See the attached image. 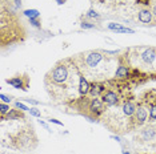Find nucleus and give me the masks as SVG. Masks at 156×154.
Segmentation results:
<instances>
[{
  "label": "nucleus",
  "mask_w": 156,
  "mask_h": 154,
  "mask_svg": "<svg viewBox=\"0 0 156 154\" xmlns=\"http://www.w3.org/2000/svg\"><path fill=\"white\" fill-rule=\"evenodd\" d=\"M16 108H20V110H29L26 105H23L21 102H16Z\"/></svg>",
  "instance_id": "23"
},
{
  "label": "nucleus",
  "mask_w": 156,
  "mask_h": 154,
  "mask_svg": "<svg viewBox=\"0 0 156 154\" xmlns=\"http://www.w3.org/2000/svg\"><path fill=\"white\" fill-rule=\"evenodd\" d=\"M128 76V68L124 65H119V68L116 69L115 72V77H118V78H124V77Z\"/></svg>",
  "instance_id": "13"
},
{
  "label": "nucleus",
  "mask_w": 156,
  "mask_h": 154,
  "mask_svg": "<svg viewBox=\"0 0 156 154\" xmlns=\"http://www.w3.org/2000/svg\"><path fill=\"white\" fill-rule=\"evenodd\" d=\"M27 102H31V104H38V101H35V100H31V98H28V100H27Z\"/></svg>",
  "instance_id": "28"
},
{
  "label": "nucleus",
  "mask_w": 156,
  "mask_h": 154,
  "mask_svg": "<svg viewBox=\"0 0 156 154\" xmlns=\"http://www.w3.org/2000/svg\"><path fill=\"white\" fill-rule=\"evenodd\" d=\"M24 15L27 17H29V19H38L40 16L38 9H27V11H24Z\"/></svg>",
  "instance_id": "16"
},
{
  "label": "nucleus",
  "mask_w": 156,
  "mask_h": 154,
  "mask_svg": "<svg viewBox=\"0 0 156 154\" xmlns=\"http://www.w3.org/2000/svg\"><path fill=\"white\" fill-rule=\"evenodd\" d=\"M116 1H119V3H123V1H125V0H116Z\"/></svg>",
  "instance_id": "31"
},
{
  "label": "nucleus",
  "mask_w": 156,
  "mask_h": 154,
  "mask_svg": "<svg viewBox=\"0 0 156 154\" xmlns=\"http://www.w3.org/2000/svg\"><path fill=\"white\" fill-rule=\"evenodd\" d=\"M83 56V69L84 72L95 76V72H98L100 69V64L104 61V56L98 51H91L87 52Z\"/></svg>",
  "instance_id": "1"
},
{
  "label": "nucleus",
  "mask_w": 156,
  "mask_h": 154,
  "mask_svg": "<svg viewBox=\"0 0 156 154\" xmlns=\"http://www.w3.org/2000/svg\"><path fill=\"white\" fill-rule=\"evenodd\" d=\"M108 28H110L111 31L116 32V33H133V29L123 27L121 24H118V23H110L108 24Z\"/></svg>",
  "instance_id": "5"
},
{
  "label": "nucleus",
  "mask_w": 156,
  "mask_h": 154,
  "mask_svg": "<svg viewBox=\"0 0 156 154\" xmlns=\"http://www.w3.org/2000/svg\"><path fill=\"white\" fill-rule=\"evenodd\" d=\"M103 109H104L103 101H100L99 98H93V100L90 102V110L92 112V113L99 114V113H101V112H103Z\"/></svg>",
  "instance_id": "8"
},
{
  "label": "nucleus",
  "mask_w": 156,
  "mask_h": 154,
  "mask_svg": "<svg viewBox=\"0 0 156 154\" xmlns=\"http://www.w3.org/2000/svg\"><path fill=\"white\" fill-rule=\"evenodd\" d=\"M7 83H8L9 85H12L14 88L23 89V90H27V86H28V84L23 83V78H21V77H15V78H11V80H7Z\"/></svg>",
  "instance_id": "9"
},
{
  "label": "nucleus",
  "mask_w": 156,
  "mask_h": 154,
  "mask_svg": "<svg viewBox=\"0 0 156 154\" xmlns=\"http://www.w3.org/2000/svg\"><path fill=\"white\" fill-rule=\"evenodd\" d=\"M142 138L144 141H151L155 138V130L152 128H147L142 131Z\"/></svg>",
  "instance_id": "11"
},
{
  "label": "nucleus",
  "mask_w": 156,
  "mask_h": 154,
  "mask_svg": "<svg viewBox=\"0 0 156 154\" xmlns=\"http://www.w3.org/2000/svg\"><path fill=\"white\" fill-rule=\"evenodd\" d=\"M152 13H153V16L156 17V4H155V6L152 7Z\"/></svg>",
  "instance_id": "27"
},
{
  "label": "nucleus",
  "mask_w": 156,
  "mask_h": 154,
  "mask_svg": "<svg viewBox=\"0 0 156 154\" xmlns=\"http://www.w3.org/2000/svg\"><path fill=\"white\" fill-rule=\"evenodd\" d=\"M0 98H1L4 102H11V97H7L6 94H0Z\"/></svg>",
  "instance_id": "24"
},
{
  "label": "nucleus",
  "mask_w": 156,
  "mask_h": 154,
  "mask_svg": "<svg viewBox=\"0 0 156 154\" xmlns=\"http://www.w3.org/2000/svg\"><path fill=\"white\" fill-rule=\"evenodd\" d=\"M49 122H53V124H56V125H61V122H60V121L55 120V118H51V120H49Z\"/></svg>",
  "instance_id": "26"
},
{
  "label": "nucleus",
  "mask_w": 156,
  "mask_h": 154,
  "mask_svg": "<svg viewBox=\"0 0 156 154\" xmlns=\"http://www.w3.org/2000/svg\"><path fill=\"white\" fill-rule=\"evenodd\" d=\"M29 113H31L32 116H35V117H40V112H39L38 109H29Z\"/></svg>",
  "instance_id": "22"
},
{
  "label": "nucleus",
  "mask_w": 156,
  "mask_h": 154,
  "mask_svg": "<svg viewBox=\"0 0 156 154\" xmlns=\"http://www.w3.org/2000/svg\"><path fill=\"white\" fill-rule=\"evenodd\" d=\"M150 120L151 121H156V105H153L151 108V113H150Z\"/></svg>",
  "instance_id": "17"
},
{
  "label": "nucleus",
  "mask_w": 156,
  "mask_h": 154,
  "mask_svg": "<svg viewBox=\"0 0 156 154\" xmlns=\"http://www.w3.org/2000/svg\"><path fill=\"white\" fill-rule=\"evenodd\" d=\"M139 4H145V6H148L150 4V0H137Z\"/></svg>",
  "instance_id": "25"
},
{
  "label": "nucleus",
  "mask_w": 156,
  "mask_h": 154,
  "mask_svg": "<svg viewBox=\"0 0 156 154\" xmlns=\"http://www.w3.org/2000/svg\"><path fill=\"white\" fill-rule=\"evenodd\" d=\"M29 23L33 27H36V28H40V23L38 21V19H29Z\"/></svg>",
  "instance_id": "20"
},
{
  "label": "nucleus",
  "mask_w": 156,
  "mask_h": 154,
  "mask_svg": "<svg viewBox=\"0 0 156 154\" xmlns=\"http://www.w3.org/2000/svg\"><path fill=\"white\" fill-rule=\"evenodd\" d=\"M123 154H131V153H128V151H124V153H123Z\"/></svg>",
  "instance_id": "32"
},
{
  "label": "nucleus",
  "mask_w": 156,
  "mask_h": 154,
  "mask_svg": "<svg viewBox=\"0 0 156 154\" xmlns=\"http://www.w3.org/2000/svg\"><path fill=\"white\" fill-rule=\"evenodd\" d=\"M0 109H1V114H6L7 112L9 110V106H7L6 104H1V105H0Z\"/></svg>",
  "instance_id": "21"
},
{
  "label": "nucleus",
  "mask_w": 156,
  "mask_h": 154,
  "mask_svg": "<svg viewBox=\"0 0 156 154\" xmlns=\"http://www.w3.org/2000/svg\"><path fill=\"white\" fill-rule=\"evenodd\" d=\"M135 105H133L132 102H125L124 106H123V113L125 114V116H132V114H135Z\"/></svg>",
  "instance_id": "14"
},
{
  "label": "nucleus",
  "mask_w": 156,
  "mask_h": 154,
  "mask_svg": "<svg viewBox=\"0 0 156 154\" xmlns=\"http://www.w3.org/2000/svg\"><path fill=\"white\" fill-rule=\"evenodd\" d=\"M140 59L145 65H153L156 61V48H145L140 54Z\"/></svg>",
  "instance_id": "3"
},
{
  "label": "nucleus",
  "mask_w": 156,
  "mask_h": 154,
  "mask_svg": "<svg viewBox=\"0 0 156 154\" xmlns=\"http://www.w3.org/2000/svg\"><path fill=\"white\" fill-rule=\"evenodd\" d=\"M81 28L91 29V28H95V25H93V24H91V23H88V21H83V23H81Z\"/></svg>",
  "instance_id": "18"
},
{
  "label": "nucleus",
  "mask_w": 156,
  "mask_h": 154,
  "mask_svg": "<svg viewBox=\"0 0 156 154\" xmlns=\"http://www.w3.org/2000/svg\"><path fill=\"white\" fill-rule=\"evenodd\" d=\"M14 1H16L17 6H21V0H14Z\"/></svg>",
  "instance_id": "29"
},
{
  "label": "nucleus",
  "mask_w": 156,
  "mask_h": 154,
  "mask_svg": "<svg viewBox=\"0 0 156 154\" xmlns=\"http://www.w3.org/2000/svg\"><path fill=\"white\" fill-rule=\"evenodd\" d=\"M101 101L104 104H108V105H115L118 102V94L113 90H107L103 93V97H101Z\"/></svg>",
  "instance_id": "4"
},
{
  "label": "nucleus",
  "mask_w": 156,
  "mask_h": 154,
  "mask_svg": "<svg viewBox=\"0 0 156 154\" xmlns=\"http://www.w3.org/2000/svg\"><path fill=\"white\" fill-rule=\"evenodd\" d=\"M47 77H49V80L55 84H64L69 78L68 68L64 64H58L55 68L49 72V74Z\"/></svg>",
  "instance_id": "2"
},
{
  "label": "nucleus",
  "mask_w": 156,
  "mask_h": 154,
  "mask_svg": "<svg viewBox=\"0 0 156 154\" xmlns=\"http://www.w3.org/2000/svg\"><path fill=\"white\" fill-rule=\"evenodd\" d=\"M135 120H136V122H137L139 125L145 122V120H147V110H145L143 106L136 108V110H135Z\"/></svg>",
  "instance_id": "6"
},
{
  "label": "nucleus",
  "mask_w": 156,
  "mask_h": 154,
  "mask_svg": "<svg viewBox=\"0 0 156 154\" xmlns=\"http://www.w3.org/2000/svg\"><path fill=\"white\" fill-rule=\"evenodd\" d=\"M103 92H104V86L100 85V84H93L92 86H90V94L92 97L99 96V94L103 93Z\"/></svg>",
  "instance_id": "12"
},
{
  "label": "nucleus",
  "mask_w": 156,
  "mask_h": 154,
  "mask_svg": "<svg viewBox=\"0 0 156 154\" xmlns=\"http://www.w3.org/2000/svg\"><path fill=\"white\" fill-rule=\"evenodd\" d=\"M15 118H21V120H24V114L21 113V112L16 110V109H14V110L8 112V116H7V120H15Z\"/></svg>",
  "instance_id": "15"
},
{
  "label": "nucleus",
  "mask_w": 156,
  "mask_h": 154,
  "mask_svg": "<svg viewBox=\"0 0 156 154\" xmlns=\"http://www.w3.org/2000/svg\"><path fill=\"white\" fill-rule=\"evenodd\" d=\"M79 92L81 94L90 93V84L84 78V76H80V78H79Z\"/></svg>",
  "instance_id": "10"
},
{
  "label": "nucleus",
  "mask_w": 156,
  "mask_h": 154,
  "mask_svg": "<svg viewBox=\"0 0 156 154\" xmlns=\"http://www.w3.org/2000/svg\"><path fill=\"white\" fill-rule=\"evenodd\" d=\"M56 1H58V3H59V4H63V3H64V1H66V0H56Z\"/></svg>",
  "instance_id": "30"
},
{
  "label": "nucleus",
  "mask_w": 156,
  "mask_h": 154,
  "mask_svg": "<svg viewBox=\"0 0 156 154\" xmlns=\"http://www.w3.org/2000/svg\"><path fill=\"white\" fill-rule=\"evenodd\" d=\"M152 17H153V13L151 11H148V9H142L137 15L139 21H142V23H144V24L151 23V21H152Z\"/></svg>",
  "instance_id": "7"
},
{
  "label": "nucleus",
  "mask_w": 156,
  "mask_h": 154,
  "mask_svg": "<svg viewBox=\"0 0 156 154\" xmlns=\"http://www.w3.org/2000/svg\"><path fill=\"white\" fill-rule=\"evenodd\" d=\"M87 16L88 17H95V19H99V13H96L95 11H93V9H90V11H88V13H87Z\"/></svg>",
  "instance_id": "19"
}]
</instances>
